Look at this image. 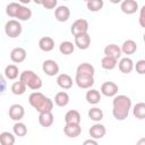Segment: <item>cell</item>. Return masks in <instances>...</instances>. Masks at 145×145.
<instances>
[{
	"mask_svg": "<svg viewBox=\"0 0 145 145\" xmlns=\"http://www.w3.org/2000/svg\"><path fill=\"white\" fill-rule=\"evenodd\" d=\"M88 133H89V136L92 138H94V139H101V138L104 137V135L106 133V129H105V126L104 125L96 122L93 126H91Z\"/></svg>",
	"mask_w": 145,
	"mask_h": 145,
	"instance_id": "13",
	"label": "cell"
},
{
	"mask_svg": "<svg viewBox=\"0 0 145 145\" xmlns=\"http://www.w3.org/2000/svg\"><path fill=\"white\" fill-rule=\"evenodd\" d=\"M74 44L80 50H86L91 45V36L88 35V33L75 35V43Z\"/></svg>",
	"mask_w": 145,
	"mask_h": 145,
	"instance_id": "11",
	"label": "cell"
},
{
	"mask_svg": "<svg viewBox=\"0 0 145 145\" xmlns=\"http://www.w3.org/2000/svg\"><path fill=\"white\" fill-rule=\"evenodd\" d=\"M87 31H88V22L86 19H84V18L76 19L71 24V27H70V32H71V34L74 36L78 35V34L87 33Z\"/></svg>",
	"mask_w": 145,
	"mask_h": 145,
	"instance_id": "5",
	"label": "cell"
},
{
	"mask_svg": "<svg viewBox=\"0 0 145 145\" xmlns=\"http://www.w3.org/2000/svg\"><path fill=\"white\" fill-rule=\"evenodd\" d=\"M22 31H23V27L17 19H10L5 25V33L10 39L18 37L22 34Z\"/></svg>",
	"mask_w": 145,
	"mask_h": 145,
	"instance_id": "4",
	"label": "cell"
},
{
	"mask_svg": "<svg viewBox=\"0 0 145 145\" xmlns=\"http://www.w3.org/2000/svg\"><path fill=\"white\" fill-rule=\"evenodd\" d=\"M94 72H95V69L94 67L88 63V62H83L80 63L77 69H76V74L77 75H85V76H94Z\"/></svg>",
	"mask_w": 145,
	"mask_h": 145,
	"instance_id": "22",
	"label": "cell"
},
{
	"mask_svg": "<svg viewBox=\"0 0 145 145\" xmlns=\"http://www.w3.org/2000/svg\"><path fill=\"white\" fill-rule=\"evenodd\" d=\"M121 53H125L127 56L134 54L137 51V43L134 40H127L121 45Z\"/></svg>",
	"mask_w": 145,
	"mask_h": 145,
	"instance_id": "20",
	"label": "cell"
},
{
	"mask_svg": "<svg viewBox=\"0 0 145 145\" xmlns=\"http://www.w3.org/2000/svg\"><path fill=\"white\" fill-rule=\"evenodd\" d=\"M31 17H32V10L29 8H27L26 6L20 3L15 18H17L18 20H28Z\"/></svg>",
	"mask_w": 145,
	"mask_h": 145,
	"instance_id": "23",
	"label": "cell"
},
{
	"mask_svg": "<svg viewBox=\"0 0 145 145\" xmlns=\"http://www.w3.org/2000/svg\"><path fill=\"white\" fill-rule=\"evenodd\" d=\"M26 54L27 53L24 48H20V46L15 48L10 52V60L15 63H20L26 59Z\"/></svg>",
	"mask_w": 145,
	"mask_h": 145,
	"instance_id": "15",
	"label": "cell"
},
{
	"mask_svg": "<svg viewBox=\"0 0 145 145\" xmlns=\"http://www.w3.org/2000/svg\"><path fill=\"white\" fill-rule=\"evenodd\" d=\"M74 50H75V44L70 41H63L59 45V51L65 56L71 54L74 52Z\"/></svg>",
	"mask_w": 145,
	"mask_h": 145,
	"instance_id": "30",
	"label": "cell"
},
{
	"mask_svg": "<svg viewBox=\"0 0 145 145\" xmlns=\"http://www.w3.org/2000/svg\"><path fill=\"white\" fill-rule=\"evenodd\" d=\"M54 17L58 22H67L70 17V9L67 6H58L54 10Z\"/></svg>",
	"mask_w": 145,
	"mask_h": 145,
	"instance_id": "14",
	"label": "cell"
},
{
	"mask_svg": "<svg viewBox=\"0 0 145 145\" xmlns=\"http://www.w3.org/2000/svg\"><path fill=\"white\" fill-rule=\"evenodd\" d=\"M117 63H118V60L114 59V58H112V57L104 56L101 59V66L105 70H112V69H114L117 67Z\"/></svg>",
	"mask_w": 145,
	"mask_h": 145,
	"instance_id": "27",
	"label": "cell"
},
{
	"mask_svg": "<svg viewBox=\"0 0 145 145\" xmlns=\"http://www.w3.org/2000/svg\"><path fill=\"white\" fill-rule=\"evenodd\" d=\"M7 89V82L5 79V77L0 74V95H2Z\"/></svg>",
	"mask_w": 145,
	"mask_h": 145,
	"instance_id": "39",
	"label": "cell"
},
{
	"mask_svg": "<svg viewBox=\"0 0 145 145\" xmlns=\"http://www.w3.org/2000/svg\"><path fill=\"white\" fill-rule=\"evenodd\" d=\"M75 83L79 88L87 89L94 85V76H85V75H77L75 76Z\"/></svg>",
	"mask_w": 145,
	"mask_h": 145,
	"instance_id": "6",
	"label": "cell"
},
{
	"mask_svg": "<svg viewBox=\"0 0 145 145\" xmlns=\"http://www.w3.org/2000/svg\"><path fill=\"white\" fill-rule=\"evenodd\" d=\"M133 114L137 118V119H144L145 118V103L144 102H139L136 103L134 109H133Z\"/></svg>",
	"mask_w": 145,
	"mask_h": 145,
	"instance_id": "33",
	"label": "cell"
},
{
	"mask_svg": "<svg viewBox=\"0 0 145 145\" xmlns=\"http://www.w3.org/2000/svg\"><path fill=\"white\" fill-rule=\"evenodd\" d=\"M53 121H54V116L52 113V111L50 112H41L39 114V123L42 126V127H51L53 125Z\"/></svg>",
	"mask_w": 145,
	"mask_h": 145,
	"instance_id": "18",
	"label": "cell"
},
{
	"mask_svg": "<svg viewBox=\"0 0 145 145\" xmlns=\"http://www.w3.org/2000/svg\"><path fill=\"white\" fill-rule=\"evenodd\" d=\"M28 102L34 109H36V111L39 113L50 112L53 109V101L51 99L46 97L41 92H33L32 94H29Z\"/></svg>",
	"mask_w": 145,
	"mask_h": 145,
	"instance_id": "2",
	"label": "cell"
},
{
	"mask_svg": "<svg viewBox=\"0 0 145 145\" xmlns=\"http://www.w3.org/2000/svg\"><path fill=\"white\" fill-rule=\"evenodd\" d=\"M80 113L77 110H69L65 114L66 123H80Z\"/></svg>",
	"mask_w": 145,
	"mask_h": 145,
	"instance_id": "24",
	"label": "cell"
},
{
	"mask_svg": "<svg viewBox=\"0 0 145 145\" xmlns=\"http://www.w3.org/2000/svg\"><path fill=\"white\" fill-rule=\"evenodd\" d=\"M22 5H28L29 2H31V0H18Z\"/></svg>",
	"mask_w": 145,
	"mask_h": 145,
	"instance_id": "42",
	"label": "cell"
},
{
	"mask_svg": "<svg viewBox=\"0 0 145 145\" xmlns=\"http://www.w3.org/2000/svg\"><path fill=\"white\" fill-rule=\"evenodd\" d=\"M86 101L91 104H97L100 101H101V93L97 91V89H94V88H89V91L86 92Z\"/></svg>",
	"mask_w": 145,
	"mask_h": 145,
	"instance_id": "26",
	"label": "cell"
},
{
	"mask_svg": "<svg viewBox=\"0 0 145 145\" xmlns=\"http://www.w3.org/2000/svg\"><path fill=\"white\" fill-rule=\"evenodd\" d=\"M63 133L69 138L78 137L82 133L80 123H66L63 127Z\"/></svg>",
	"mask_w": 145,
	"mask_h": 145,
	"instance_id": "12",
	"label": "cell"
},
{
	"mask_svg": "<svg viewBox=\"0 0 145 145\" xmlns=\"http://www.w3.org/2000/svg\"><path fill=\"white\" fill-rule=\"evenodd\" d=\"M59 69H60L59 65L54 60H52V59L44 60L43 63H42V70L48 76H56V75H58Z\"/></svg>",
	"mask_w": 145,
	"mask_h": 145,
	"instance_id": "7",
	"label": "cell"
},
{
	"mask_svg": "<svg viewBox=\"0 0 145 145\" xmlns=\"http://www.w3.org/2000/svg\"><path fill=\"white\" fill-rule=\"evenodd\" d=\"M83 1H88V0H83Z\"/></svg>",
	"mask_w": 145,
	"mask_h": 145,
	"instance_id": "45",
	"label": "cell"
},
{
	"mask_svg": "<svg viewBox=\"0 0 145 145\" xmlns=\"http://www.w3.org/2000/svg\"><path fill=\"white\" fill-rule=\"evenodd\" d=\"M12 131H14V135L15 136H18V137H24L26 136L27 134V127L24 122L22 121H16V123L12 126Z\"/></svg>",
	"mask_w": 145,
	"mask_h": 145,
	"instance_id": "28",
	"label": "cell"
},
{
	"mask_svg": "<svg viewBox=\"0 0 145 145\" xmlns=\"http://www.w3.org/2000/svg\"><path fill=\"white\" fill-rule=\"evenodd\" d=\"M58 5V0H42V6L45 9H54Z\"/></svg>",
	"mask_w": 145,
	"mask_h": 145,
	"instance_id": "38",
	"label": "cell"
},
{
	"mask_svg": "<svg viewBox=\"0 0 145 145\" xmlns=\"http://www.w3.org/2000/svg\"><path fill=\"white\" fill-rule=\"evenodd\" d=\"M120 3V9L126 15H133L138 11V2L136 0H122Z\"/></svg>",
	"mask_w": 145,
	"mask_h": 145,
	"instance_id": "9",
	"label": "cell"
},
{
	"mask_svg": "<svg viewBox=\"0 0 145 145\" xmlns=\"http://www.w3.org/2000/svg\"><path fill=\"white\" fill-rule=\"evenodd\" d=\"M109 1H110L111 3H114V5H116V3H120L122 0H109Z\"/></svg>",
	"mask_w": 145,
	"mask_h": 145,
	"instance_id": "43",
	"label": "cell"
},
{
	"mask_svg": "<svg viewBox=\"0 0 145 145\" xmlns=\"http://www.w3.org/2000/svg\"><path fill=\"white\" fill-rule=\"evenodd\" d=\"M18 75H19V71H18V67L16 65H8L5 68V76L8 79L14 80L18 77Z\"/></svg>",
	"mask_w": 145,
	"mask_h": 145,
	"instance_id": "31",
	"label": "cell"
},
{
	"mask_svg": "<svg viewBox=\"0 0 145 145\" xmlns=\"http://www.w3.org/2000/svg\"><path fill=\"white\" fill-rule=\"evenodd\" d=\"M19 6H20V3H18V2H10V3L7 5V7H6V14H7L9 17L15 18Z\"/></svg>",
	"mask_w": 145,
	"mask_h": 145,
	"instance_id": "36",
	"label": "cell"
},
{
	"mask_svg": "<svg viewBox=\"0 0 145 145\" xmlns=\"http://www.w3.org/2000/svg\"><path fill=\"white\" fill-rule=\"evenodd\" d=\"M19 80L23 82L26 87L33 89V91H37L42 87L43 83L42 79L40 78L39 75H36L34 71L32 70H24L20 75H19Z\"/></svg>",
	"mask_w": 145,
	"mask_h": 145,
	"instance_id": "3",
	"label": "cell"
},
{
	"mask_svg": "<svg viewBox=\"0 0 145 145\" xmlns=\"http://www.w3.org/2000/svg\"><path fill=\"white\" fill-rule=\"evenodd\" d=\"M104 54L108 56V57H112L114 59H119L121 57V49L117 45V44H108L105 48H104Z\"/></svg>",
	"mask_w": 145,
	"mask_h": 145,
	"instance_id": "21",
	"label": "cell"
},
{
	"mask_svg": "<svg viewBox=\"0 0 145 145\" xmlns=\"http://www.w3.org/2000/svg\"><path fill=\"white\" fill-rule=\"evenodd\" d=\"M87 114H88V118L91 120L95 121V122H100L103 119V116H104L103 114V111L100 108H97V106H94V108L89 109Z\"/></svg>",
	"mask_w": 145,
	"mask_h": 145,
	"instance_id": "29",
	"label": "cell"
},
{
	"mask_svg": "<svg viewBox=\"0 0 145 145\" xmlns=\"http://www.w3.org/2000/svg\"><path fill=\"white\" fill-rule=\"evenodd\" d=\"M11 92L15 95H23L26 92V85L23 82H20V80L15 82L11 85Z\"/></svg>",
	"mask_w": 145,
	"mask_h": 145,
	"instance_id": "35",
	"label": "cell"
},
{
	"mask_svg": "<svg viewBox=\"0 0 145 145\" xmlns=\"http://www.w3.org/2000/svg\"><path fill=\"white\" fill-rule=\"evenodd\" d=\"M131 109V100L127 95H114L112 101V114L114 119L122 121L125 120Z\"/></svg>",
	"mask_w": 145,
	"mask_h": 145,
	"instance_id": "1",
	"label": "cell"
},
{
	"mask_svg": "<svg viewBox=\"0 0 145 145\" xmlns=\"http://www.w3.org/2000/svg\"><path fill=\"white\" fill-rule=\"evenodd\" d=\"M118 65V68L119 70L122 72V74H130L134 69V61L129 58V57H125V58H121L120 61L117 63Z\"/></svg>",
	"mask_w": 145,
	"mask_h": 145,
	"instance_id": "16",
	"label": "cell"
},
{
	"mask_svg": "<svg viewBox=\"0 0 145 145\" xmlns=\"http://www.w3.org/2000/svg\"><path fill=\"white\" fill-rule=\"evenodd\" d=\"M36 5H42V0H33Z\"/></svg>",
	"mask_w": 145,
	"mask_h": 145,
	"instance_id": "44",
	"label": "cell"
},
{
	"mask_svg": "<svg viewBox=\"0 0 145 145\" xmlns=\"http://www.w3.org/2000/svg\"><path fill=\"white\" fill-rule=\"evenodd\" d=\"M86 3H87V9L92 12L100 11L104 6L103 0H88L86 1Z\"/></svg>",
	"mask_w": 145,
	"mask_h": 145,
	"instance_id": "34",
	"label": "cell"
},
{
	"mask_svg": "<svg viewBox=\"0 0 145 145\" xmlns=\"http://www.w3.org/2000/svg\"><path fill=\"white\" fill-rule=\"evenodd\" d=\"M118 85L113 82H105L101 85V93L104 95V96H108V97H113L114 95L118 94Z\"/></svg>",
	"mask_w": 145,
	"mask_h": 145,
	"instance_id": "10",
	"label": "cell"
},
{
	"mask_svg": "<svg viewBox=\"0 0 145 145\" xmlns=\"http://www.w3.org/2000/svg\"><path fill=\"white\" fill-rule=\"evenodd\" d=\"M69 95H68V93L67 92H65V91H61V92H58L57 94H56V96H54V103L58 105V106H60V108H63V106H66L68 103H69Z\"/></svg>",
	"mask_w": 145,
	"mask_h": 145,
	"instance_id": "25",
	"label": "cell"
},
{
	"mask_svg": "<svg viewBox=\"0 0 145 145\" xmlns=\"http://www.w3.org/2000/svg\"><path fill=\"white\" fill-rule=\"evenodd\" d=\"M84 144H85V145H86V144H93V145H97V140L91 137V139H87V140H85V142H84Z\"/></svg>",
	"mask_w": 145,
	"mask_h": 145,
	"instance_id": "41",
	"label": "cell"
},
{
	"mask_svg": "<svg viewBox=\"0 0 145 145\" xmlns=\"http://www.w3.org/2000/svg\"><path fill=\"white\" fill-rule=\"evenodd\" d=\"M57 84L62 89H69L72 87V78L68 74H59L57 77Z\"/></svg>",
	"mask_w": 145,
	"mask_h": 145,
	"instance_id": "17",
	"label": "cell"
},
{
	"mask_svg": "<svg viewBox=\"0 0 145 145\" xmlns=\"http://www.w3.org/2000/svg\"><path fill=\"white\" fill-rule=\"evenodd\" d=\"M135 69L139 75H144L145 74V60H143V59L138 60L135 65Z\"/></svg>",
	"mask_w": 145,
	"mask_h": 145,
	"instance_id": "37",
	"label": "cell"
},
{
	"mask_svg": "<svg viewBox=\"0 0 145 145\" xmlns=\"http://www.w3.org/2000/svg\"><path fill=\"white\" fill-rule=\"evenodd\" d=\"M144 14H145V7L143 6L140 8V12H139V25L142 27H145V22H144Z\"/></svg>",
	"mask_w": 145,
	"mask_h": 145,
	"instance_id": "40",
	"label": "cell"
},
{
	"mask_svg": "<svg viewBox=\"0 0 145 145\" xmlns=\"http://www.w3.org/2000/svg\"><path fill=\"white\" fill-rule=\"evenodd\" d=\"M0 144L1 145H14L15 135L9 131H2L0 134Z\"/></svg>",
	"mask_w": 145,
	"mask_h": 145,
	"instance_id": "32",
	"label": "cell"
},
{
	"mask_svg": "<svg viewBox=\"0 0 145 145\" xmlns=\"http://www.w3.org/2000/svg\"><path fill=\"white\" fill-rule=\"evenodd\" d=\"M39 48L44 52H50L54 48V40L50 36H43L39 41Z\"/></svg>",
	"mask_w": 145,
	"mask_h": 145,
	"instance_id": "19",
	"label": "cell"
},
{
	"mask_svg": "<svg viewBox=\"0 0 145 145\" xmlns=\"http://www.w3.org/2000/svg\"><path fill=\"white\" fill-rule=\"evenodd\" d=\"M8 113H9V118L10 119H12L15 121H20L25 116V109H24L23 105L16 103V104H12L9 108Z\"/></svg>",
	"mask_w": 145,
	"mask_h": 145,
	"instance_id": "8",
	"label": "cell"
}]
</instances>
